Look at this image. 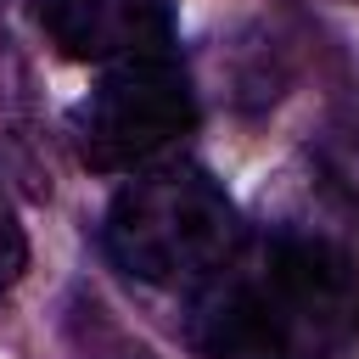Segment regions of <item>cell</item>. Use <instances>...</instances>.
<instances>
[{
    "label": "cell",
    "mask_w": 359,
    "mask_h": 359,
    "mask_svg": "<svg viewBox=\"0 0 359 359\" xmlns=\"http://www.w3.org/2000/svg\"><path fill=\"white\" fill-rule=\"evenodd\" d=\"M236 202L196 163H151L140 168L107 208L101 241L107 258L146 286H202L241 241Z\"/></svg>",
    "instance_id": "2"
},
{
    "label": "cell",
    "mask_w": 359,
    "mask_h": 359,
    "mask_svg": "<svg viewBox=\"0 0 359 359\" xmlns=\"http://www.w3.org/2000/svg\"><path fill=\"white\" fill-rule=\"evenodd\" d=\"M196 129V90L174 56L107 67L67 112V140L95 174H140Z\"/></svg>",
    "instance_id": "3"
},
{
    "label": "cell",
    "mask_w": 359,
    "mask_h": 359,
    "mask_svg": "<svg viewBox=\"0 0 359 359\" xmlns=\"http://www.w3.org/2000/svg\"><path fill=\"white\" fill-rule=\"evenodd\" d=\"M34 22L67 62L123 67L174 56V0H34Z\"/></svg>",
    "instance_id": "4"
},
{
    "label": "cell",
    "mask_w": 359,
    "mask_h": 359,
    "mask_svg": "<svg viewBox=\"0 0 359 359\" xmlns=\"http://www.w3.org/2000/svg\"><path fill=\"white\" fill-rule=\"evenodd\" d=\"M22 269H28V236H22V219L0 185V292H11L22 280Z\"/></svg>",
    "instance_id": "5"
},
{
    "label": "cell",
    "mask_w": 359,
    "mask_h": 359,
    "mask_svg": "<svg viewBox=\"0 0 359 359\" xmlns=\"http://www.w3.org/2000/svg\"><path fill=\"white\" fill-rule=\"evenodd\" d=\"M202 359H348L359 342V230L331 213H286L247 230L196 286Z\"/></svg>",
    "instance_id": "1"
}]
</instances>
